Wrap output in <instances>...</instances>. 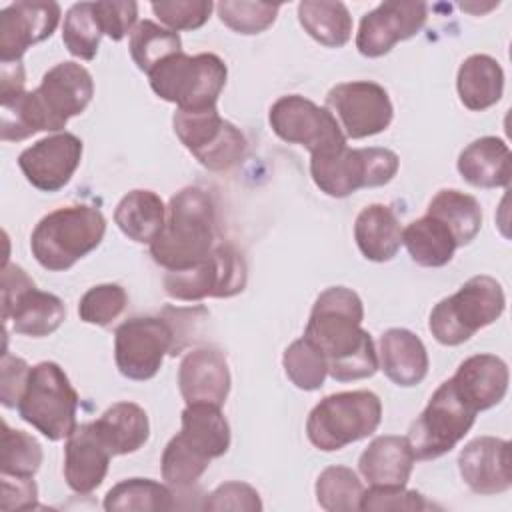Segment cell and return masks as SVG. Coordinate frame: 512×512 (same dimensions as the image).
<instances>
[{"label": "cell", "mask_w": 512, "mask_h": 512, "mask_svg": "<svg viewBox=\"0 0 512 512\" xmlns=\"http://www.w3.org/2000/svg\"><path fill=\"white\" fill-rule=\"evenodd\" d=\"M326 108L336 118L342 134L352 140L384 132L394 118L388 92L370 80L336 84L326 96Z\"/></svg>", "instance_id": "cell-14"}, {"label": "cell", "mask_w": 512, "mask_h": 512, "mask_svg": "<svg viewBox=\"0 0 512 512\" xmlns=\"http://www.w3.org/2000/svg\"><path fill=\"white\" fill-rule=\"evenodd\" d=\"M432 504L416 490H406V486H370L362 492L360 510L382 512V510H408L420 512L430 510Z\"/></svg>", "instance_id": "cell-45"}, {"label": "cell", "mask_w": 512, "mask_h": 512, "mask_svg": "<svg viewBox=\"0 0 512 512\" xmlns=\"http://www.w3.org/2000/svg\"><path fill=\"white\" fill-rule=\"evenodd\" d=\"M428 6L424 2H382L362 16L356 34V48L366 58L388 54L400 40L412 38L426 24Z\"/></svg>", "instance_id": "cell-15"}, {"label": "cell", "mask_w": 512, "mask_h": 512, "mask_svg": "<svg viewBox=\"0 0 512 512\" xmlns=\"http://www.w3.org/2000/svg\"><path fill=\"white\" fill-rule=\"evenodd\" d=\"M178 352L176 330L166 316L128 318L114 334V360L128 380H150L160 370L166 354Z\"/></svg>", "instance_id": "cell-10"}, {"label": "cell", "mask_w": 512, "mask_h": 512, "mask_svg": "<svg viewBox=\"0 0 512 512\" xmlns=\"http://www.w3.org/2000/svg\"><path fill=\"white\" fill-rule=\"evenodd\" d=\"M222 24L238 34H260L276 20L280 4L268 2H220L216 4Z\"/></svg>", "instance_id": "cell-43"}, {"label": "cell", "mask_w": 512, "mask_h": 512, "mask_svg": "<svg viewBox=\"0 0 512 512\" xmlns=\"http://www.w3.org/2000/svg\"><path fill=\"white\" fill-rule=\"evenodd\" d=\"M378 368L398 386L420 384L428 374L424 342L406 328H390L378 340Z\"/></svg>", "instance_id": "cell-24"}, {"label": "cell", "mask_w": 512, "mask_h": 512, "mask_svg": "<svg viewBox=\"0 0 512 512\" xmlns=\"http://www.w3.org/2000/svg\"><path fill=\"white\" fill-rule=\"evenodd\" d=\"M430 216L438 218L452 232L456 246L470 244L482 226V208L480 202L454 188H444L428 204Z\"/></svg>", "instance_id": "cell-33"}, {"label": "cell", "mask_w": 512, "mask_h": 512, "mask_svg": "<svg viewBox=\"0 0 512 512\" xmlns=\"http://www.w3.org/2000/svg\"><path fill=\"white\" fill-rule=\"evenodd\" d=\"M302 28L322 46L340 48L352 36V16L342 2L304 0L298 4Z\"/></svg>", "instance_id": "cell-34"}, {"label": "cell", "mask_w": 512, "mask_h": 512, "mask_svg": "<svg viewBox=\"0 0 512 512\" xmlns=\"http://www.w3.org/2000/svg\"><path fill=\"white\" fill-rule=\"evenodd\" d=\"M172 124L178 140L208 170H228L246 152L244 134L232 122L224 120L216 108L198 112L176 110Z\"/></svg>", "instance_id": "cell-13"}, {"label": "cell", "mask_w": 512, "mask_h": 512, "mask_svg": "<svg viewBox=\"0 0 512 512\" xmlns=\"http://www.w3.org/2000/svg\"><path fill=\"white\" fill-rule=\"evenodd\" d=\"M282 366L288 380L300 390H318L328 376L324 354L304 336L284 350Z\"/></svg>", "instance_id": "cell-41"}, {"label": "cell", "mask_w": 512, "mask_h": 512, "mask_svg": "<svg viewBox=\"0 0 512 512\" xmlns=\"http://www.w3.org/2000/svg\"><path fill=\"white\" fill-rule=\"evenodd\" d=\"M476 414L456 394L450 380L442 382L408 430L406 440L414 458L434 460L450 452L470 432Z\"/></svg>", "instance_id": "cell-9"}, {"label": "cell", "mask_w": 512, "mask_h": 512, "mask_svg": "<svg viewBox=\"0 0 512 512\" xmlns=\"http://www.w3.org/2000/svg\"><path fill=\"white\" fill-rule=\"evenodd\" d=\"M360 296L344 286H330L316 298L304 338L326 358L328 374L338 382L370 378L378 370L372 336L362 328Z\"/></svg>", "instance_id": "cell-1"}, {"label": "cell", "mask_w": 512, "mask_h": 512, "mask_svg": "<svg viewBox=\"0 0 512 512\" xmlns=\"http://www.w3.org/2000/svg\"><path fill=\"white\" fill-rule=\"evenodd\" d=\"M456 88L468 110L482 112L502 98L504 70L492 56L472 54L458 68Z\"/></svg>", "instance_id": "cell-28"}, {"label": "cell", "mask_w": 512, "mask_h": 512, "mask_svg": "<svg viewBox=\"0 0 512 512\" xmlns=\"http://www.w3.org/2000/svg\"><path fill=\"white\" fill-rule=\"evenodd\" d=\"M0 400L6 408H16L20 402V396L26 388V380L30 374V366L26 360L12 356L8 350L2 354L0 362Z\"/></svg>", "instance_id": "cell-49"}, {"label": "cell", "mask_w": 512, "mask_h": 512, "mask_svg": "<svg viewBox=\"0 0 512 512\" xmlns=\"http://www.w3.org/2000/svg\"><path fill=\"white\" fill-rule=\"evenodd\" d=\"M246 280L244 256L232 244H218L202 262L182 270H168L164 290L170 298L182 302H196L206 296L230 298L244 290Z\"/></svg>", "instance_id": "cell-11"}, {"label": "cell", "mask_w": 512, "mask_h": 512, "mask_svg": "<svg viewBox=\"0 0 512 512\" xmlns=\"http://www.w3.org/2000/svg\"><path fill=\"white\" fill-rule=\"evenodd\" d=\"M414 460L406 436L384 434L374 438L360 454L358 468L370 486H406Z\"/></svg>", "instance_id": "cell-25"}, {"label": "cell", "mask_w": 512, "mask_h": 512, "mask_svg": "<svg viewBox=\"0 0 512 512\" xmlns=\"http://www.w3.org/2000/svg\"><path fill=\"white\" fill-rule=\"evenodd\" d=\"M178 388L186 404H210L222 408L230 392V370L216 348L190 350L178 368Z\"/></svg>", "instance_id": "cell-20"}, {"label": "cell", "mask_w": 512, "mask_h": 512, "mask_svg": "<svg viewBox=\"0 0 512 512\" xmlns=\"http://www.w3.org/2000/svg\"><path fill=\"white\" fill-rule=\"evenodd\" d=\"M42 464L38 440L22 430H12L2 422V460L0 470L8 476H34Z\"/></svg>", "instance_id": "cell-42"}, {"label": "cell", "mask_w": 512, "mask_h": 512, "mask_svg": "<svg viewBox=\"0 0 512 512\" xmlns=\"http://www.w3.org/2000/svg\"><path fill=\"white\" fill-rule=\"evenodd\" d=\"M216 210L212 198L196 186L176 192L166 206V220L150 244V256L168 270L190 268L214 250Z\"/></svg>", "instance_id": "cell-2"}, {"label": "cell", "mask_w": 512, "mask_h": 512, "mask_svg": "<svg viewBox=\"0 0 512 512\" xmlns=\"http://www.w3.org/2000/svg\"><path fill=\"white\" fill-rule=\"evenodd\" d=\"M36 132H50V126L34 90L2 98L0 138L4 142H20Z\"/></svg>", "instance_id": "cell-36"}, {"label": "cell", "mask_w": 512, "mask_h": 512, "mask_svg": "<svg viewBox=\"0 0 512 512\" xmlns=\"http://www.w3.org/2000/svg\"><path fill=\"white\" fill-rule=\"evenodd\" d=\"M128 296L118 284H98L92 286L78 304V316L86 324L108 326L126 308Z\"/></svg>", "instance_id": "cell-44"}, {"label": "cell", "mask_w": 512, "mask_h": 512, "mask_svg": "<svg viewBox=\"0 0 512 512\" xmlns=\"http://www.w3.org/2000/svg\"><path fill=\"white\" fill-rule=\"evenodd\" d=\"M400 160L388 148H340L312 156L310 174L314 184L332 198H346L360 188L388 184L398 172Z\"/></svg>", "instance_id": "cell-8"}, {"label": "cell", "mask_w": 512, "mask_h": 512, "mask_svg": "<svg viewBox=\"0 0 512 512\" xmlns=\"http://www.w3.org/2000/svg\"><path fill=\"white\" fill-rule=\"evenodd\" d=\"M130 56L134 64L150 74L160 62L182 52V42L178 32L158 26L152 20H142L130 32Z\"/></svg>", "instance_id": "cell-37"}, {"label": "cell", "mask_w": 512, "mask_h": 512, "mask_svg": "<svg viewBox=\"0 0 512 512\" xmlns=\"http://www.w3.org/2000/svg\"><path fill=\"white\" fill-rule=\"evenodd\" d=\"M148 76L158 98L176 104L178 110L198 112L216 108L228 70L216 54L188 56L180 52L160 62Z\"/></svg>", "instance_id": "cell-5"}, {"label": "cell", "mask_w": 512, "mask_h": 512, "mask_svg": "<svg viewBox=\"0 0 512 512\" xmlns=\"http://www.w3.org/2000/svg\"><path fill=\"white\" fill-rule=\"evenodd\" d=\"M178 434L210 460L230 448V426L218 406L186 404Z\"/></svg>", "instance_id": "cell-32"}, {"label": "cell", "mask_w": 512, "mask_h": 512, "mask_svg": "<svg viewBox=\"0 0 512 512\" xmlns=\"http://www.w3.org/2000/svg\"><path fill=\"white\" fill-rule=\"evenodd\" d=\"M268 122L280 140L300 144L312 156L330 154L346 146V136L332 112L298 94L278 98L270 106Z\"/></svg>", "instance_id": "cell-12"}, {"label": "cell", "mask_w": 512, "mask_h": 512, "mask_svg": "<svg viewBox=\"0 0 512 512\" xmlns=\"http://www.w3.org/2000/svg\"><path fill=\"white\" fill-rule=\"evenodd\" d=\"M174 494L168 486L150 478H128L118 482L104 496L108 512H164L174 508Z\"/></svg>", "instance_id": "cell-35"}, {"label": "cell", "mask_w": 512, "mask_h": 512, "mask_svg": "<svg viewBox=\"0 0 512 512\" xmlns=\"http://www.w3.org/2000/svg\"><path fill=\"white\" fill-rule=\"evenodd\" d=\"M66 318L64 302L36 288V284H28L18 294L2 298V320L4 324H12V330L22 336L42 338L60 328Z\"/></svg>", "instance_id": "cell-23"}, {"label": "cell", "mask_w": 512, "mask_h": 512, "mask_svg": "<svg viewBox=\"0 0 512 512\" xmlns=\"http://www.w3.org/2000/svg\"><path fill=\"white\" fill-rule=\"evenodd\" d=\"M78 402V392L66 372L56 362H40L30 368L16 408L24 422L56 442L74 432Z\"/></svg>", "instance_id": "cell-7"}, {"label": "cell", "mask_w": 512, "mask_h": 512, "mask_svg": "<svg viewBox=\"0 0 512 512\" xmlns=\"http://www.w3.org/2000/svg\"><path fill=\"white\" fill-rule=\"evenodd\" d=\"M210 458L192 448L180 434H176L164 448L160 468L162 478L168 486L176 490H184L194 486L200 476L206 472Z\"/></svg>", "instance_id": "cell-40"}, {"label": "cell", "mask_w": 512, "mask_h": 512, "mask_svg": "<svg viewBox=\"0 0 512 512\" xmlns=\"http://www.w3.org/2000/svg\"><path fill=\"white\" fill-rule=\"evenodd\" d=\"M364 486L346 466H328L316 480V500L328 512L360 510Z\"/></svg>", "instance_id": "cell-39"}, {"label": "cell", "mask_w": 512, "mask_h": 512, "mask_svg": "<svg viewBox=\"0 0 512 512\" xmlns=\"http://www.w3.org/2000/svg\"><path fill=\"white\" fill-rule=\"evenodd\" d=\"M110 456L112 452L102 442L94 422L76 426L64 446L66 484L78 494L96 490L106 478Z\"/></svg>", "instance_id": "cell-21"}, {"label": "cell", "mask_w": 512, "mask_h": 512, "mask_svg": "<svg viewBox=\"0 0 512 512\" xmlns=\"http://www.w3.org/2000/svg\"><path fill=\"white\" fill-rule=\"evenodd\" d=\"M0 94L2 98L14 96L24 92V68L20 62H8L2 64V72H0Z\"/></svg>", "instance_id": "cell-51"}, {"label": "cell", "mask_w": 512, "mask_h": 512, "mask_svg": "<svg viewBox=\"0 0 512 512\" xmlns=\"http://www.w3.org/2000/svg\"><path fill=\"white\" fill-rule=\"evenodd\" d=\"M60 22V6L52 0H20L0 12V60L20 62L24 52L52 36Z\"/></svg>", "instance_id": "cell-17"}, {"label": "cell", "mask_w": 512, "mask_h": 512, "mask_svg": "<svg viewBox=\"0 0 512 512\" xmlns=\"http://www.w3.org/2000/svg\"><path fill=\"white\" fill-rule=\"evenodd\" d=\"M458 172L476 188H506L512 178L508 144L496 136L474 140L460 152Z\"/></svg>", "instance_id": "cell-26"}, {"label": "cell", "mask_w": 512, "mask_h": 512, "mask_svg": "<svg viewBox=\"0 0 512 512\" xmlns=\"http://www.w3.org/2000/svg\"><path fill=\"white\" fill-rule=\"evenodd\" d=\"M152 12L158 16L168 30H196L204 26L210 18L214 4L210 0H172V2H152Z\"/></svg>", "instance_id": "cell-46"}, {"label": "cell", "mask_w": 512, "mask_h": 512, "mask_svg": "<svg viewBox=\"0 0 512 512\" xmlns=\"http://www.w3.org/2000/svg\"><path fill=\"white\" fill-rule=\"evenodd\" d=\"M204 510L222 512H258L262 510L260 494L246 482H224L214 492H210L202 504Z\"/></svg>", "instance_id": "cell-47"}, {"label": "cell", "mask_w": 512, "mask_h": 512, "mask_svg": "<svg viewBox=\"0 0 512 512\" xmlns=\"http://www.w3.org/2000/svg\"><path fill=\"white\" fill-rule=\"evenodd\" d=\"M34 94L48 118L50 132H58L72 116L86 110L94 96V80L84 66L60 62L42 76Z\"/></svg>", "instance_id": "cell-18"}, {"label": "cell", "mask_w": 512, "mask_h": 512, "mask_svg": "<svg viewBox=\"0 0 512 512\" xmlns=\"http://www.w3.org/2000/svg\"><path fill=\"white\" fill-rule=\"evenodd\" d=\"M402 244L410 258L426 268L446 266L458 248L448 226L430 214L412 220L402 228Z\"/></svg>", "instance_id": "cell-31"}, {"label": "cell", "mask_w": 512, "mask_h": 512, "mask_svg": "<svg viewBox=\"0 0 512 512\" xmlns=\"http://www.w3.org/2000/svg\"><path fill=\"white\" fill-rule=\"evenodd\" d=\"M508 366L494 354L466 358L450 378L456 394L474 410L482 412L500 404L508 392Z\"/></svg>", "instance_id": "cell-22"}, {"label": "cell", "mask_w": 512, "mask_h": 512, "mask_svg": "<svg viewBox=\"0 0 512 512\" xmlns=\"http://www.w3.org/2000/svg\"><path fill=\"white\" fill-rule=\"evenodd\" d=\"M504 308L506 296L500 282L492 276L478 274L432 308L428 328L440 344L458 346L470 340L480 328L496 322Z\"/></svg>", "instance_id": "cell-4"}, {"label": "cell", "mask_w": 512, "mask_h": 512, "mask_svg": "<svg viewBox=\"0 0 512 512\" xmlns=\"http://www.w3.org/2000/svg\"><path fill=\"white\" fill-rule=\"evenodd\" d=\"M102 34V26L94 12V2H78L68 8L62 26V40L72 56L92 60L98 52Z\"/></svg>", "instance_id": "cell-38"}, {"label": "cell", "mask_w": 512, "mask_h": 512, "mask_svg": "<svg viewBox=\"0 0 512 512\" xmlns=\"http://www.w3.org/2000/svg\"><path fill=\"white\" fill-rule=\"evenodd\" d=\"M94 12L98 16V22L102 26V32L112 40H122L128 32H132V26L138 16V4L136 2H94Z\"/></svg>", "instance_id": "cell-48"}, {"label": "cell", "mask_w": 512, "mask_h": 512, "mask_svg": "<svg viewBox=\"0 0 512 512\" xmlns=\"http://www.w3.org/2000/svg\"><path fill=\"white\" fill-rule=\"evenodd\" d=\"M458 468L472 492L482 496L502 494L512 486L510 442L494 436L474 438L462 448Z\"/></svg>", "instance_id": "cell-19"}, {"label": "cell", "mask_w": 512, "mask_h": 512, "mask_svg": "<svg viewBox=\"0 0 512 512\" xmlns=\"http://www.w3.org/2000/svg\"><path fill=\"white\" fill-rule=\"evenodd\" d=\"M382 420V402L370 390L338 392L322 398L306 420L308 440L324 452L368 438Z\"/></svg>", "instance_id": "cell-6"}, {"label": "cell", "mask_w": 512, "mask_h": 512, "mask_svg": "<svg viewBox=\"0 0 512 512\" xmlns=\"http://www.w3.org/2000/svg\"><path fill=\"white\" fill-rule=\"evenodd\" d=\"M104 234L106 218L96 206H64L36 224L30 236V250L42 268L62 272L96 250Z\"/></svg>", "instance_id": "cell-3"}, {"label": "cell", "mask_w": 512, "mask_h": 512, "mask_svg": "<svg viewBox=\"0 0 512 512\" xmlns=\"http://www.w3.org/2000/svg\"><path fill=\"white\" fill-rule=\"evenodd\" d=\"M166 220V206L152 190L128 192L114 210V222L134 242L152 244Z\"/></svg>", "instance_id": "cell-30"}, {"label": "cell", "mask_w": 512, "mask_h": 512, "mask_svg": "<svg viewBox=\"0 0 512 512\" xmlns=\"http://www.w3.org/2000/svg\"><path fill=\"white\" fill-rule=\"evenodd\" d=\"M2 510H28L36 506L38 488L32 476L2 474Z\"/></svg>", "instance_id": "cell-50"}, {"label": "cell", "mask_w": 512, "mask_h": 512, "mask_svg": "<svg viewBox=\"0 0 512 512\" xmlns=\"http://www.w3.org/2000/svg\"><path fill=\"white\" fill-rule=\"evenodd\" d=\"M94 426L112 456L136 452L150 436L148 414L134 402L112 404Z\"/></svg>", "instance_id": "cell-29"}, {"label": "cell", "mask_w": 512, "mask_h": 512, "mask_svg": "<svg viewBox=\"0 0 512 512\" xmlns=\"http://www.w3.org/2000/svg\"><path fill=\"white\" fill-rule=\"evenodd\" d=\"M80 160L82 140L70 132H58L22 150L18 166L34 188L56 192L72 180Z\"/></svg>", "instance_id": "cell-16"}, {"label": "cell", "mask_w": 512, "mask_h": 512, "mask_svg": "<svg viewBox=\"0 0 512 512\" xmlns=\"http://www.w3.org/2000/svg\"><path fill=\"white\" fill-rule=\"evenodd\" d=\"M354 240L366 260L388 262L402 246V226L386 204H370L354 222Z\"/></svg>", "instance_id": "cell-27"}]
</instances>
